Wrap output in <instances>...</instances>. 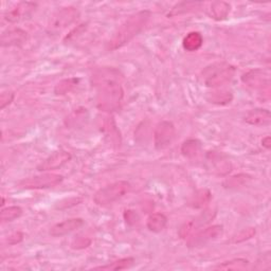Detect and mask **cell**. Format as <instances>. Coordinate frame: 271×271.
<instances>
[{"label": "cell", "mask_w": 271, "mask_h": 271, "mask_svg": "<svg viewBox=\"0 0 271 271\" xmlns=\"http://www.w3.org/2000/svg\"><path fill=\"white\" fill-rule=\"evenodd\" d=\"M97 90V105L103 111H115L122 103L124 92L123 88L111 73L101 71L96 75L95 80Z\"/></svg>", "instance_id": "1"}, {"label": "cell", "mask_w": 271, "mask_h": 271, "mask_svg": "<svg viewBox=\"0 0 271 271\" xmlns=\"http://www.w3.org/2000/svg\"><path fill=\"white\" fill-rule=\"evenodd\" d=\"M150 15L152 13L147 10L132 14L118 28L112 37L106 43V49L108 51H115L127 44L144 29L150 18Z\"/></svg>", "instance_id": "2"}, {"label": "cell", "mask_w": 271, "mask_h": 271, "mask_svg": "<svg viewBox=\"0 0 271 271\" xmlns=\"http://www.w3.org/2000/svg\"><path fill=\"white\" fill-rule=\"evenodd\" d=\"M235 74V68L225 62L214 63L206 67L201 72V81L207 87H219L230 82Z\"/></svg>", "instance_id": "3"}, {"label": "cell", "mask_w": 271, "mask_h": 271, "mask_svg": "<svg viewBox=\"0 0 271 271\" xmlns=\"http://www.w3.org/2000/svg\"><path fill=\"white\" fill-rule=\"evenodd\" d=\"M130 189L131 186L129 183L124 182V180H120V182H116L106 187L101 188L95 194L94 200L99 206H108L123 198L130 191Z\"/></svg>", "instance_id": "4"}, {"label": "cell", "mask_w": 271, "mask_h": 271, "mask_svg": "<svg viewBox=\"0 0 271 271\" xmlns=\"http://www.w3.org/2000/svg\"><path fill=\"white\" fill-rule=\"evenodd\" d=\"M63 180H64V177L62 175L47 173V174H41V175L22 179L17 184V187L24 190L49 189V188L56 187L57 185L61 184Z\"/></svg>", "instance_id": "5"}, {"label": "cell", "mask_w": 271, "mask_h": 271, "mask_svg": "<svg viewBox=\"0 0 271 271\" xmlns=\"http://www.w3.org/2000/svg\"><path fill=\"white\" fill-rule=\"evenodd\" d=\"M216 215L215 210L213 209H208L205 210L199 215L195 216L194 218L190 219L189 221H186L182 227L179 229V237L186 239L190 236H192L195 232H197L201 227H205L209 222H211Z\"/></svg>", "instance_id": "6"}, {"label": "cell", "mask_w": 271, "mask_h": 271, "mask_svg": "<svg viewBox=\"0 0 271 271\" xmlns=\"http://www.w3.org/2000/svg\"><path fill=\"white\" fill-rule=\"evenodd\" d=\"M175 126L170 121L160 122L154 132V143L157 149H164L169 147L175 138Z\"/></svg>", "instance_id": "7"}, {"label": "cell", "mask_w": 271, "mask_h": 271, "mask_svg": "<svg viewBox=\"0 0 271 271\" xmlns=\"http://www.w3.org/2000/svg\"><path fill=\"white\" fill-rule=\"evenodd\" d=\"M223 232V227L220 224H214L212 227H208L202 231H199L197 234H193L188 240V247L190 248H199L212 240L219 237Z\"/></svg>", "instance_id": "8"}, {"label": "cell", "mask_w": 271, "mask_h": 271, "mask_svg": "<svg viewBox=\"0 0 271 271\" xmlns=\"http://www.w3.org/2000/svg\"><path fill=\"white\" fill-rule=\"evenodd\" d=\"M79 15L80 13L75 8H63L53 14V16L50 19L49 27L52 30L65 29L77 20L79 18Z\"/></svg>", "instance_id": "9"}, {"label": "cell", "mask_w": 271, "mask_h": 271, "mask_svg": "<svg viewBox=\"0 0 271 271\" xmlns=\"http://www.w3.org/2000/svg\"><path fill=\"white\" fill-rule=\"evenodd\" d=\"M242 81L253 89L266 90L269 88V75L260 69L251 70L242 77Z\"/></svg>", "instance_id": "10"}, {"label": "cell", "mask_w": 271, "mask_h": 271, "mask_svg": "<svg viewBox=\"0 0 271 271\" xmlns=\"http://www.w3.org/2000/svg\"><path fill=\"white\" fill-rule=\"evenodd\" d=\"M71 160L70 153L66 150H57L54 154L50 155L46 160L38 165L39 171H53L61 169L63 165Z\"/></svg>", "instance_id": "11"}, {"label": "cell", "mask_w": 271, "mask_h": 271, "mask_svg": "<svg viewBox=\"0 0 271 271\" xmlns=\"http://www.w3.org/2000/svg\"><path fill=\"white\" fill-rule=\"evenodd\" d=\"M35 8L36 4L33 3H19L6 14L5 18L9 22H17L24 18H27L29 15H31Z\"/></svg>", "instance_id": "12"}, {"label": "cell", "mask_w": 271, "mask_h": 271, "mask_svg": "<svg viewBox=\"0 0 271 271\" xmlns=\"http://www.w3.org/2000/svg\"><path fill=\"white\" fill-rule=\"evenodd\" d=\"M27 32L19 28L7 30L2 35L3 47H16L21 46L27 40Z\"/></svg>", "instance_id": "13"}, {"label": "cell", "mask_w": 271, "mask_h": 271, "mask_svg": "<svg viewBox=\"0 0 271 271\" xmlns=\"http://www.w3.org/2000/svg\"><path fill=\"white\" fill-rule=\"evenodd\" d=\"M84 224V220L82 218H70L66 219L62 222H58L54 224L50 230V234L54 237L63 236L69 234L75 230L80 229Z\"/></svg>", "instance_id": "14"}, {"label": "cell", "mask_w": 271, "mask_h": 271, "mask_svg": "<svg viewBox=\"0 0 271 271\" xmlns=\"http://www.w3.org/2000/svg\"><path fill=\"white\" fill-rule=\"evenodd\" d=\"M245 122L254 126H266L271 122L270 111L263 108L249 110L245 116Z\"/></svg>", "instance_id": "15"}, {"label": "cell", "mask_w": 271, "mask_h": 271, "mask_svg": "<svg viewBox=\"0 0 271 271\" xmlns=\"http://www.w3.org/2000/svg\"><path fill=\"white\" fill-rule=\"evenodd\" d=\"M231 6L225 2H214L208 9V15L215 20H223L230 13Z\"/></svg>", "instance_id": "16"}, {"label": "cell", "mask_w": 271, "mask_h": 271, "mask_svg": "<svg viewBox=\"0 0 271 271\" xmlns=\"http://www.w3.org/2000/svg\"><path fill=\"white\" fill-rule=\"evenodd\" d=\"M168 218L162 213H153L149 215L146 221L147 229L152 232L159 233L161 232L165 227H167Z\"/></svg>", "instance_id": "17"}, {"label": "cell", "mask_w": 271, "mask_h": 271, "mask_svg": "<svg viewBox=\"0 0 271 271\" xmlns=\"http://www.w3.org/2000/svg\"><path fill=\"white\" fill-rule=\"evenodd\" d=\"M204 43V37L199 32H190L183 41V46L187 51L194 52L201 48Z\"/></svg>", "instance_id": "18"}, {"label": "cell", "mask_w": 271, "mask_h": 271, "mask_svg": "<svg viewBox=\"0 0 271 271\" xmlns=\"http://www.w3.org/2000/svg\"><path fill=\"white\" fill-rule=\"evenodd\" d=\"M201 142L197 139H189L184 142L182 146V153L187 158H194L201 152Z\"/></svg>", "instance_id": "19"}, {"label": "cell", "mask_w": 271, "mask_h": 271, "mask_svg": "<svg viewBox=\"0 0 271 271\" xmlns=\"http://www.w3.org/2000/svg\"><path fill=\"white\" fill-rule=\"evenodd\" d=\"M208 101L216 105H225L231 103L233 100V95L229 90H216V92L210 93L207 97Z\"/></svg>", "instance_id": "20"}, {"label": "cell", "mask_w": 271, "mask_h": 271, "mask_svg": "<svg viewBox=\"0 0 271 271\" xmlns=\"http://www.w3.org/2000/svg\"><path fill=\"white\" fill-rule=\"evenodd\" d=\"M211 193L208 190H200L198 192L195 193L193 196L190 199V206L192 208H196V209H200L204 208L205 206H207L210 200H211Z\"/></svg>", "instance_id": "21"}, {"label": "cell", "mask_w": 271, "mask_h": 271, "mask_svg": "<svg viewBox=\"0 0 271 271\" xmlns=\"http://www.w3.org/2000/svg\"><path fill=\"white\" fill-rule=\"evenodd\" d=\"M249 262L246 259H233L223 262L215 267L216 270H244L248 267Z\"/></svg>", "instance_id": "22"}, {"label": "cell", "mask_w": 271, "mask_h": 271, "mask_svg": "<svg viewBox=\"0 0 271 271\" xmlns=\"http://www.w3.org/2000/svg\"><path fill=\"white\" fill-rule=\"evenodd\" d=\"M79 82H80V79H77V78H70V79L63 80L59 83H57V85L54 88V93L57 96L66 95L70 93L71 90L79 84Z\"/></svg>", "instance_id": "23"}, {"label": "cell", "mask_w": 271, "mask_h": 271, "mask_svg": "<svg viewBox=\"0 0 271 271\" xmlns=\"http://www.w3.org/2000/svg\"><path fill=\"white\" fill-rule=\"evenodd\" d=\"M134 263V260L132 258H125L118 260L116 262H112L111 264L105 265V266H100V267H95V270H124L129 267H131Z\"/></svg>", "instance_id": "24"}, {"label": "cell", "mask_w": 271, "mask_h": 271, "mask_svg": "<svg viewBox=\"0 0 271 271\" xmlns=\"http://www.w3.org/2000/svg\"><path fill=\"white\" fill-rule=\"evenodd\" d=\"M22 214V209L17 206H11L4 208L2 210V214H0V218H2V222H10L14 219L20 217Z\"/></svg>", "instance_id": "25"}, {"label": "cell", "mask_w": 271, "mask_h": 271, "mask_svg": "<svg viewBox=\"0 0 271 271\" xmlns=\"http://www.w3.org/2000/svg\"><path fill=\"white\" fill-rule=\"evenodd\" d=\"M204 4L202 3H195V2H188V3H182L178 4L172 9V12L169 14V16H174V15L187 13L189 11H192L193 9H199Z\"/></svg>", "instance_id": "26"}, {"label": "cell", "mask_w": 271, "mask_h": 271, "mask_svg": "<svg viewBox=\"0 0 271 271\" xmlns=\"http://www.w3.org/2000/svg\"><path fill=\"white\" fill-rule=\"evenodd\" d=\"M247 178L248 176L246 175H237V176H233L229 179L225 180L223 183V186L225 188H235V187H239L244 185L247 182Z\"/></svg>", "instance_id": "27"}, {"label": "cell", "mask_w": 271, "mask_h": 271, "mask_svg": "<svg viewBox=\"0 0 271 271\" xmlns=\"http://www.w3.org/2000/svg\"><path fill=\"white\" fill-rule=\"evenodd\" d=\"M255 235V229L249 228L246 230H243L242 232H239L237 235L233 237V243H240L244 242V240H247Z\"/></svg>", "instance_id": "28"}, {"label": "cell", "mask_w": 271, "mask_h": 271, "mask_svg": "<svg viewBox=\"0 0 271 271\" xmlns=\"http://www.w3.org/2000/svg\"><path fill=\"white\" fill-rule=\"evenodd\" d=\"M270 267H271V257H270V253L267 252V253L263 254L262 257L258 260L257 267H255V269L269 270Z\"/></svg>", "instance_id": "29"}, {"label": "cell", "mask_w": 271, "mask_h": 271, "mask_svg": "<svg viewBox=\"0 0 271 271\" xmlns=\"http://www.w3.org/2000/svg\"><path fill=\"white\" fill-rule=\"evenodd\" d=\"M14 100V93L4 92L0 96V109H5L8 105H10Z\"/></svg>", "instance_id": "30"}, {"label": "cell", "mask_w": 271, "mask_h": 271, "mask_svg": "<svg viewBox=\"0 0 271 271\" xmlns=\"http://www.w3.org/2000/svg\"><path fill=\"white\" fill-rule=\"evenodd\" d=\"M89 244H90V240H87V242H86V238H84V237H78V238H75L73 240L72 247L73 248H77V249L86 248V247L89 246Z\"/></svg>", "instance_id": "31"}, {"label": "cell", "mask_w": 271, "mask_h": 271, "mask_svg": "<svg viewBox=\"0 0 271 271\" xmlns=\"http://www.w3.org/2000/svg\"><path fill=\"white\" fill-rule=\"evenodd\" d=\"M82 201V198H70L68 200H66L67 204H59L56 208L57 209H65V208H68V207H72V206H75V205H79L80 202Z\"/></svg>", "instance_id": "32"}, {"label": "cell", "mask_w": 271, "mask_h": 271, "mask_svg": "<svg viewBox=\"0 0 271 271\" xmlns=\"http://www.w3.org/2000/svg\"><path fill=\"white\" fill-rule=\"evenodd\" d=\"M24 235L20 232H16L9 236V244H17L22 239Z\"/></svg>", "instance_id": "33"}, {"label": "cell", "mask_w": 271, "mask_h": 271, "mask_svg": "<svg viewBox=\"0 0 271 271\" xmlns=\"http://www.w3.org/2000/svg\"><path fill=\"white\" fill-rule=\"evenodd\" d=\"M124 216H125L126 221L129 222V223H134L136 221H137V220H136V219H137V215H136V214L132 212V211H126L125 214H124Z\"/></svg>", "instance_id": "34"}, {"label": "cell", "mask_w": 271, "mask_h": 271, "mask_svg": "<svg viewBox=\"0 0 271 271\" xmlns=\"http://www.w3.org/2000/svg\"><path fill=\"white\" fill-rule=\"evenodd\" d=\"M262 145H263L264 147H266L267 149L270 148V146H271V142H270V137H269V136H268V137H266V138H264V139L262 140Z\"/></svg>", "instance_id": "35"}]
</instances>
